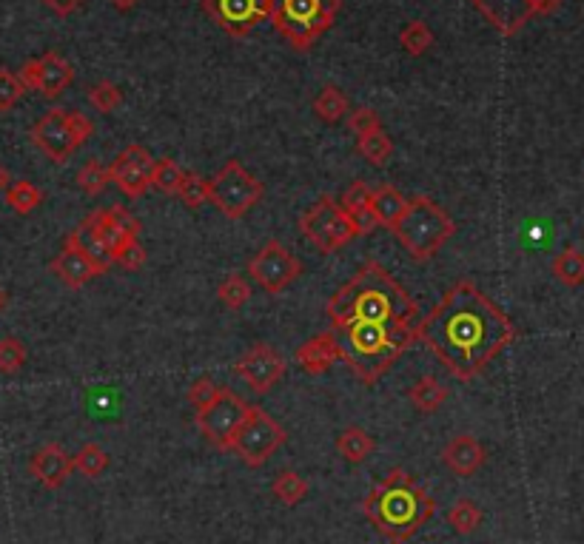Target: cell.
<instances>
[{
  "instance_id": "ffe728a7",
  "label": "cell",
  "mask_w": 584,
  "mask_h": 544,
  "mask_svg": "<svg viewBox=\"0 0 584 544\" xmlns=\"http://www.w3.org/2000/svg\"><path fill=\"white\" fill-rule=\"evenodd\" d=\"M49 268H52V274H55L57 280L63 282V285H69V288H83L86 282L95 280V277L103 274V271L89 260V254H86L72 237H66L63 251L52 260Z\"/></svg>"
},
{
  "instance_id": "7bdbcfd3",
  "label": "cell",
  "mask_w": 584,
  "mask_h": 544,
  "mask_svg": "<svg viewBox=\"0 0 584 544\" xmlns=\"http://www.w3.org/2000/svg\"><path fill=\"white\" fill-rule=\"evenodd\" d=\"M220 385L211 379V376H200V379H194L189 388V402L194 405V411H206L208 405L220 396Z\"/></svg>"
},
{
  "instance_id": "d6a6232c",
  "label": "cell",
  "mask_w": 584,
  "mask_h": 544,
  "mask_svg": "<svg viewBox=\"0 0 584 544\" xmlns=\"http://www.w3.org/2000/svg\"><path fill=\"white\" fill-rule=\"evenodd\" d=\"M434 32L425 20H411L402 32H399V46L408 52L411 57H422L428 55L434 49Z\"/></svg>"
},
{
  "instance_id": "30bf717a",
  "label": "cell",
  "mask_w": 584,
  "mask_h": 544,
  "mask_svg": "<svg viewBox=\"0 0 584 544\" xmlns=\"http://www.w3.org/2000/svg\"><path fill=\"white\" fill-rule=\"evenodd\" d=\"M285 442H288V433H285L283 425L265 408L251 405V411L245 416L237 436L231 439L228 451L237 453L240 462L248 465V468H263L265 462L280 451Z\"/></svg>"
},
{
  "instance_id": "d4e9b609",
  "label": "cell",
  "mask_w": 584,
  "mask_h": 544,
  "mask_svg": "<svg viewBox=\"0 0 584 544\" xmlns=\"http://www.w3.org/2000/svg\"><path fill=\"white\" fill-rule=\"evenodd\" d=\"M337 451H340V456L348 465H362L365 459H371L374 451H377V439L365 428H359V425H348L337 436Z\"/></svg>"
},
{
  "instance_id": "bcb514c9",
  "label": "cell",
  "mask_w": 584,
  "mask_h": 544,
  "mask_svg": "<svg viewBox=\"0 0 584 544\" xmlns=\"http://www.w3.org/2000/svg\"><path fill=\"white\" fill-rule=\"evenodd\" d=\"M55 15H60V18H66V15H75L77 9L83 6V0H43Z\"/></svg>"
},
{
  "instance_id": "484cf974",
  "label": "cell",
  "mask_w": 584,
  "mask_h": 544,
  "mask_svg": "<svg viewBox=\"0 0 584 544\" xmlns=\"http://www.w3.org/2000/svg\"><path fill=\"white\" fill-rule=\"evenodd\" d=\"M448 388H445V382H439L436 376L425 374L416 379L414 385H411V391H408V399H411V405H414L419 413H436L445 402H448Z\"/></svg>"
},
{
  "instance_id": "f546056e",
  "label": "cell",
  "mask_w": 584,
  "mask_h": 544,
  "mask_svg": "<svg viewBox=\"0 0 584 544\" xmlns=\"http://www.w3.org/2000/svg\"><path fill=\"white\" fill-rule=\"evenodd\" d=\"M69 237H72V240H75V243L80 245V248H83L86 254H89V260H92V263H95L97 268L103 271V274H106V271L112 268L114 257L109 254V248L100 243V237L95 234V228L89 226L86 220H83V223H80V226H77L75 231L69 234Z\"/></svg>"
},
{
  "instance_id": "d6986e66",
  "label": "cell",
  "mask_w": 584,
  "mask_h": 544,
  "mask_svg": "<svg viewBox=\"0 0 584 544\" xmlns=\"http://www.w3.org/2000/svg\"><path fill=\"white\" fill-rule=\"evenodd\" d=\"M72 470H75V459L63 451L57 442H49V445L38 448V451L32 453V459H29V473L46 490L63 488L66 479L72 476Z\"/></svg>"
},
{
  "instance_id": "8fae6325",
  "label": "cell",
  "mask_w": 584,
  "mask_h": 544,
  "mask_svg": "<svg viewBox=\"0 0 584 544\" xmlns=\"http://www.w3.org/2000/svg\"><path fill=\"white\" fill-rule=\"evenodd\" d=\"M248 411H251V405L245 402L243 396H237L234 391L223 388L220 396L208 405L206 411H197L194 422H197V431L203 433L217 451H228L231 448V439L237 436Z\"/></svg>"
},
{
  "instance_id": "44dd1931",
  "label": "cell",
  "mask_w": 584,
  "mask_h": 544,
  "mask_svg": "<svg viewBox=\"0 0 584 544\" xmlns=\"http://www.w3.org/2000/svg\"><path fill=\"white\" fill-rule=\"evenodd\" d=\"M442 462H445V468L451 470L453 476L468 479L476 470L485 468L488 451H485V445L473 433H459L442 448Z\"/></svg>"
},
{
  "instance_id": "5b68a950",
  "label": "cell",
  "mask_w": 584,
  "mask_h": 544,
  "mask_svg": "<svg viewBox=\"0 0 584 544\" xmlns=\"http://www.w3.org/2000/svg\"><path fill=\"white\" fill-rule=\"evenodd\" d=\"M399 245L408 251V257L416 263H428L442 251V245L456 234V223L445 208L434 203L428 194H419L408 203V211L399 217V223L391 228Z\"/></svg>"
},
{
  "instance_id": "603a6c76",
  "label": "cell",
  "mask_w": 584,
  "mask_h": 544,
  "mask_svg": "<svg viewBox=\"0 0 584 544\" xmlns=\"http://www.w3.org/2000/svg\"><path fill=\"white\" fill-rule=\"evenodd\" d=\"M371 191L374 188L368 186L365 180H354L351 186L345 188V194H342V208L348 211V217L354 220V226H357L359 237L362 234H371L374 228H377V220H374V214H371Z\"/></svg>"
},
{
  "instance_id": "681fc988",
  "label": "cell",
  "mask_w": 584,
  "mask_h": 544,
  "mask_svg": "<svg viewBox=\"0 0 584 544\" xmlns=\"http://www.w3.org/2000/svg\"><path fill=\"white\" fill-rule=\"evenodd\" d=\"M6 300H9V297H6V291H3V288H0V311H3V308H6Z\"/></svg>"
},
{
  "instance_id": "4dcf8cb0",
  "label": "cell",
  "mask_w": 584,
  "mask_h": 544,
  "mask_svg": "<svg viewBox=\"0 0 584 544\" xmlns=\"http://www.w3.org/2000/svg\"><path fill=\"white\" fill-rule=\"evenodd\" d=\"M357 154L362 160H368L371 166H385L394 154V140L388 137L385 129H377L365 137H357Z\"/></svg>"
},
{
  "instance_id": "7a4b0ae2",
  "label": "cell",
  "mask_w": 584,
  "mask_h": 544,
  "mask_svg": "<svg viewBox=\"0 0 584 544\" xmlns=\"http://www.w3.org/2000/svg\"><path fill=\"white\" fill-rule=\"evenodd\" d=\"M331 328L354 319L374 322H419V302L385 271L377 260L359 265V271L328 300Z\"/></svg>"
},
{
  "instance_id": "277c9868",
  "label": "cell",
  "mask_w": 584,
  "mask_h": 544,
  "mask_svg": "<svg viewBox=\"0 0 584 544\" xmlns=\"http://www.w3.org/2000/svg\"><path fill=\"white\" fill-rule=\"evenodd\" d=\"M340 339L342 362L365 382L374 385L394 368V362L416 342V325L354 319L331 328Z\"/></svg>"
},
{
  "instance_id": "9a60e30c",
  "label": "cell",
  "mask_w": 584,
  "mask_h": 544,
  "mask_svg": "<svg viewBox=\"0 0 584 544\" xmlns=\"http://www.w3.org/2000/svg\"><path fill=\"white\" fill-rule=\"evenodd\" d=\"M86 223L95 228L100 243L109 248L114 265H120L126 271H140L146 265V248L140 245L137 237H132L126 228L120 226V220L114 217L112 208H97L86 217Z\"/></svg>"
},
{
  "instance_id": "ab89813d",
  "label": "cell",
  "mask_w": 584,
  "mask_h": 544,
  "mask_svg": "<svg viewBox=\"0 0 584 544\" xmlns=\"http://www.w3.org/2000/svg\"><path fill=\"white\" fill-rule=\"evenodd\" d=\"M89 103L95 106L97 112H114V109L123 106V89L117 83H112V80H100V83H95L89 89Z\"/></svg>"
},
{
  "instance_id": "ee69618b",
  "label": "cell",
  "mask_w": 584,
  "mask_h": 544,
  "mask_svg": "<svg viewBox=\"0 0 584 544\" xmlns=\"http://www.w3.org/2000/svg\"><path fill=\"white\" fill-rule=\"evenodd\" d=\"M348 126H351V132L357 134V137H365V134L382 129L379 114L374 112V109H368V106H359V109H354V112L348 114Z\"/></svg>"
},
{
  "instance_id": "d590c367",
  "label": "cell",
  "mask_w": 584,
  "mask_h": 544,
  "mask_svg": "<svg viewBox=\"0 0 584 544\" xmlns=\"http://www.w3.org/2000/svg\"><path fill=\"white\" fill-rule=\"evenodd\" d=\"M6 203L12 206L15 214L26 217V214H32L43 203V191L35 183H29V180H18V183H12L9 191H6Z\"/></svg>"
},
{
  "instance_id": "74e56055",
  "label": "cell",
  "mask_w": 584,
  "mask_h": 544,
  "mask_svg": "<svg viewBox=\"0 0 584 544\" xmlns=\"http://www.w3.org/2000/svg\"><path fill=\"white\" fill-rule=\"evenodd\" d=\"M109 183H112V171H109V166H103L100 160H89L83 169L77 171V186H80V191H86L89 197L103 194Z\"/></svg>"
},
{
  "instance_id": "ba28073f",
  "label": "cell",
  "mask_w": 584,
  "mask_h": 544,
  "mask_svg": "<svg viewBox=\"0 0 584 544\" xmlns=\"http://www.w3.org/2000/svg\"><path fill=\"white\" fill-rule=\"evenodd\" d=\"M300 231L302 237L320 254H337L354 237H359L354 220L348 217V211L342 208L340 200L331 197V194H322L320 200L302 214Z\"/></svg>"
},
{
  "instance_id": "e0dca14e",
  "label": "cell",
  "mask_w": 584,
  "mask_h": 544,
  "mask_svg": "<svg viewBox=\"0 0 584 544\" xmlns=\"http://www.w3.org/2000/svg\"><path fill=\"white\" fill-rule=\"evenodd\" d=\"M234 374L243 379L254 394H268L285 376V357L268 342H257L234 362Z\"/></svg>"
},
{
  "instance_id": "83f0119b",
  "label": "cell",
  "mask_w": 584,
  "mask_h": 544,
  "mask_svg": "<svg viewBox=\"0 0 584 544\" xmlns=\"http://www.w3.org/2000/svg\"><path fill=\"white\" fill-rule=\"evenodd\" d=\"M550 274L567 288H579V285H584V254L573 245L559 251L550 263Z\"/></svg>"
},
{
  "instance_id": "7c38bea8",
  "label": "cell",
  "mask_w": 584,
  "mask_h": 544,
  "mask_svg": "<svg viewBox=\"0 0 584 544\" xmlns=\"http://www.w3.org/2000/svg\"><path fill=\"white\" fill-rule=\"evenodd\" d=\"M248 274L268 294H283L291 282L300 280L302 263L300 257H294L280 240H268L248 260Z\"/></svg>"
},
{
  "instance_id": "b9f144b4",
  "label": "cell",
  "mask_w": 584,
  "mask_h": 544,
  "mask_svg": "<svg viewBox=\"0 0 584 544\" xmlns=\"http://www.w3.org/2000/svg\"><path fill=\"white\" fill-rule=\"evenodd\" d=\"M26 94V86L15 72L0 69V112H9L20 103V97Z\"/></svg>"
},
{
  "instance_id": "3957f363",
  "label": "cell",
  "mask_w": 584,
  "mask_h": 544,
  "mask_svg": "<svg viewBox=\"0 0 584 544\" xmlns=\"http://www.w3.org/2000/svg\"><path fill=\"white\" fill-rule=\"evenodd\" d=\"M362 513L391 544L414 539L436 513L434 496L405 468L388 470L362 499Z\"/></svg>"
},
{
  "instance_id": "cb8c5ba5",
  "label": "cell",
  "mask_w": 584,
  "mask_h": 544,
  "mask_svg": "<svg viewBox=\"0 0 584 544\" xmlns=\"http://www.w3.org/2000/svg\"><path fill=\"white\" fill-rule=\"evenodd\" d=\"M408 197L391 183H382L371 191V214L377 220V226L394 228L399 223V217L408 211Z\"/></svg>"
},
{
  "instance_id": "f1b7e54d",
  "label": "cell",
  "mask_w": 584,
  "mask_h": 544,
  "mask_svg": "<svg viewBox=\"0 0 584 544\" xmlns=\"http://www.w3.org/2000/svg\"><path fill=\"white\" fill-rule=\"evenodd\" d=\"M308 479L300 476L297 470H280L271 482V493L283 502L285 507H297L305 502L308 496Z\"/></svg>"
},
{
  "instance_id": "4fadbf2b",
  "label": "cell",
  "mask_w": 584,
  "mask_h": 544,
  "mask_svg": "<svg viewBox=\"0 0 584 544\" xmlns=\"http://www.w3.org/2000/svg\"><path fill=\"white\" fill-rule=\"evenodd\" d=\"M200 6L231 38L251 35L274 15V0H203Z\"/></svg>"
},
{
  "instance_id": "c3c4849f",
  "label": "cell",
  "mask_w": 584,
  "mask_h": 544,
  "mask_svg": "<svg viewBox=\"0 0 584 544\" xmlns=\"http://www.w3.org/2000/svg\"><path fill=\"white\" fill-rule=\"evenodd\" d=\"M9 183H12V180H9V171L0 166V194H6V191H9Z\"/></svg>"
},
{
  "instance_id": "4316f807",
  "label": "cell",
  "mask_w": 584,
  "mask_h": 544,
  "mask_svg": "<svg viewBox=\"0 0 584 544\" xmlns=\"http://www.w3.org/2000/svg\"><path fill=\"white\" fill-rule=\"evenodd\" d=\"M311 109H314V114L320 117L322 123H340L342 117H348V114H351L348 94L342 92L340 86H334V83L322 86L320 94H317V97H314V103H311Z\"/></svg>"
},
{
  "instance_id": "1f68e13d",
  "label": "cell",
  "mask_w": 584,
  "mask_h": 544,
  "mask_svg": "<svg viewBox=\"0 0 584 544\" xmlns=\"http://www.w3.org/2000/svg\"><path fill=\"white\" fill-rule=\"evenodd\" d=\"M482 519H485V513H482V507L476 505L473 499H459L448 510V525H451L456 536H471V533H476L479 525H482Z\"/></svg>"
},
{
  "instance_id": "52a82bcc",
  "label": "cell",
  "mask_w": 584,
  "mask_h": 544,
  "mask_svg": "<svg viewBox=\"0 0 584 544\" xmlns=\"http://www.w3.org/2000/svg\"><path fill=\"white\" fill-rule=\"evenodd\" d=\"M92 134H95V123L86 114L66 112L55 106L32 126V143L52 163H66Z\"/></svg>"
},
{
  "instance_id": "e575fe53",
  "label": "cell",
  "mask_w": 584,
  "mask_h": 544,
  "mask_svg": "<svg viewBox=\"0 0 584 544\" xmlns=\"http://www.w3.org/2000/svg\"><path fill=\"white\" fill-rule=\"evenodd\" d=\"M183 180H186V169H180V163L171 160V157H160L157 166H154L151 188H157L160 194L177 197V194H180V186H183Z\"/></svg>"
},
{
  "instance_id": "8992f818",
  "label": "cell",
  "mask_w": 584,
  "mask_h": 544,
  "mask_svg": "<svg viewBox=\"0 0 584 544\" xmlns=\"http://www.w3.org/2000/svg\"><path fill=\"white\" fill-rule=\"evenodd\" d=\"M342 0H274L271 23L294 49L308 52L334 26Z\"/></svg>"
},
{
  "instance_id": "9c48e42d",
  "label": "cell",
  "mask_w": 584,
  "mask_h": 544,
  "mask_svg": "<svg viewBox=\"0 0 584 544\" xmlns=\"http://www.w3.org/2000/svg\"><path fill=\"white\" fill-rule=\"evenodd\" d=\"M211 180V203L228 220H243L254 206H260L265 186L257 174L245 169L240 160H226Z\"/></svg>"
},
{
  "instance_id": "7402d4cb",
  "label": "cell",
  "mask_w": 584,
  "mask_h": 544,
  "mask_svg": "<svg viewBox=\"0 0 584 544\" xmlns=\"http://www.w3.org/2000/svg\"><path fill=\"white\" fill-rule=\"evenodd\" d=\"M337 359H342L340 339H337V334L331 328L317 334V337H311L308 342H302L300 348H297V365L308 376L328 374Z\"/></svg>"
},
{
  "instance_id": "6da1fadb",
  "label": "cell",
  "mask_w": 584,
  "mask_h": 544,
  "mask_svg": "<svg viewBox=\"0 0 584 544\" xmlns=\"http://www.w3.org/2000/svg\"><path fill=\"white\" fill-rule=\"evenodd\" d=\"M516 334L513 319L471 280L453 282L434 311L416 322V342L434 351L459 382L485 374L490 362L516 342Z\"/></svg>"
},
{
  "instance_id": "f35d334b",
  "label": "cell",
  "mask_w": 584,
  "mask_h": 544,
  "mask_svg": "<svg viewBox=\"0 0 584 544\" xmlns=\"http://www.w3.org/2000/svg\"><path fill=\"white\" fill-rule=\"evenodd\" d=\"M217 300L223 302V308H228V311H240L245 302L251 300V285L245 282L243 274H231L220 282Z\"/></svg>"
},
{
  "instance_id": "2e32d148",
  "label": "cell",
  "mask_w": 584,
  "mask_h": 544,
  "mask_svg": "<svg viewBox=\"0 0 584 544\" xmlns=\"http://www.w3.org/2000/svg\"><path fill=\"white\" fill-rule=\"evenodd\" d=\"M18 77L23 80L26 92H38L49 100H55L66 92L75 80V69L66 57H60L57 52H46V55L26 60L20 66Z\"/></svg>"
},
{
  "instance_id": "7dc6e473",
  "label": "cell",
  "mask_w": 584,
  "mask_h": 544,
  "mask_svg": "<svg viewBox=\"0 0 584 544\" xmlns=\"http://www.w3.org/2000/svg\"><path fill=\"white\" fill-rule=\"evenodd\" d=\"M109 3H112L117 12H129V9H134L140 0H109Z\"/></svg>"
},
{
  "instance_id": "836d02e7",
  "label": "cell",
  "mask_w": 584,
  "mask_h": 544,
  "mask_svg": "<svg viewBox=\"0 0 584 544\" xmlns=\"http://www.w3.org/2000/svg\"><path fill=\"white\" fill-rule=\"evenodd\" d=\"M75 459V470L77 473H83L86 479H97V476H103L106 470H109V453L106 448H100L97 442H86L80 451L72 456Z\"/></svg>"
},
{
  "instance_id": "ac0fdd59",
  "label": "cell",
  "mask_w": 584,
  "mask_h": 544,
  "mask_svg": "<svg viewBox=\"0 0 584 544\" xmlns=\"http://www.w3.org/2000/svg\"><path fill=\"white\" fill-rule=\"evenodd\" d=\"M154 166H157V160L151 157V151L140 143H132L120 151L109 166L112 183L132 200L146 197L151 191V180H154Z\"/></svg>"
},
{
  "instance_id": "60d3db41",
  "label": "cell",
  "mask_w": 584,
  "mask_h": 544,
  "mask_svg": "<svg viewBox=\"0 0 584 544\" xmlns=\"http://www.w3.org/2000/svg\"><path fill=\"white\" fill-rule=\"evenodd\" d=\"M26 365V348L18 337L0 339V374H18Z\"/></svg>"
},
{
  "instance_id": "8d00e7d4",
  "label": "cell",
  "mask_w": 584,
  "mask_h": 544,
  "mask_svg": "<svg viewBox=\"0 0 584 544\" xmlns=\"http://www.w3.org/2000/svg\"><path fill=\"white\" fill-rule=\"evenodd\" d=\"M177 197L186 208H200L203 203H211V180L197 171H186V180H183Z\"/></svg>"
},
{
  "instance_id": "f6af8a7d",
  "label": "cell",
  "mask_w": 584,
  "mask_h": 544,
  "mask_svg": "<svg viewBox=\"0 0 584 544\" xmlns=\"http://www.w3.org/2000/svg\"><path fill=\"white\" fill-rule=\"evenodd\" d=\"M112 211H114V217L120 220V226L126 228V231H129L132 237H140V228H143V223H140V220L134 217L129 208H126V206H112Z\"/></svg>"
},
{
  "instance_id": "5bb4252c",
  "label": "cell",
  "mask_w": 584,
  "mask_h": 544,
  "mask_svg": "<svg viewBox=\"0 0 584 544\" xmlns=\"http://www.w3.org/2000/svg\"><path fill=\"white\" fill-rule=\"evenodd\" d=\"M562 0H471V6H476L490 26L499 35H516L528 26L533 18L550 15Z\"/></svg>"
}]
</instances>
